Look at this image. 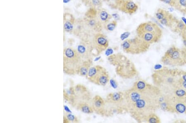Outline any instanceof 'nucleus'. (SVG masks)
<instances>
[{"label":"nucleus","mask_w":186,"mask_h":123,"mask_svg":"<svg viewBox=\"0 0 186 123\" xmlns=\"http://www.w3.org/2000/svg\"><path fill=\"white\" fill-rule=\"evenodd\" d=\"M108 60L110 64L116 67V73L121 78L131 79L136 76L137 70L134 64L122 54L110 55Z\"/></svg>","instance_id":"nucleus-1"},{"label":"nucleus","mask_w":186,"mask_h":123,"mask_svg":"<svg viewBox=\"0 0 186 123\" xmlns=\"http://www.w3.org/2000/svg\"><path fill=\"white\" fill-rule=\"evenodd\" d=\"M76 49L67 47L63 49V71L69 76L77 75L78 69L84 62Z\"/></svg>","instance_id":"nucleus-2"},{"label":"nucleus","mask_w":186,"mask_h":123,"mask_svg":"<svg viewBox=\"0 0 186 123\" xmlns=\"http://www.w3.org/2000/svg\"><path fill=\"white\" fill-rule=\"evenodd\" d=\"M150 44L145 42L138 36L123 41L121 47L125 53L131 55H138L147 52Z\"/></svg>","instance_id":"nucleus-3"},{"label":"nucleus","mask_w":186,"mask_h":123,"mask_svg":"<svg viewBox=\"0 0 186 123\" xmlns=\"http://www.w3.org/2000/svg\"><path fill=\"white\" fill-rule=\"evenodd\" d=\"M74 94L69 103L74 107L77 103L80 102H91L93 97L87 87L82 84H77L74 86Z\"/></svg>","instance_id":"nucleus-4"},{"label":"nucleus","mask_w":186,"mask_h":123,"mask_svg":"<svg viewBox=\"0 0 186 123\" xmlns=\"http://www.w3.org/2000/svg\"><path fill=\"white\" fill-rule=\"evenodd\" d=\"M92 43L94 56H98L106 50L109 46V41L107 36L100 32L94 35Z\"/></svg>","instance_id":"nucleus-5"},{"label":"nucleus","mask_w":186,"mask_h":123,"mask_svg":"<svg viewBox=\"0 0 186 123\" xmlns=\"http://www.w3.org/2000/svg\"><path fill=\"white\" fill-rule=\"evenodd\" d=\"M76 49L84 61L92 60L94 56L92 43L89 40L81 41L77 45Z\"/></svg>","instance_id":"nucleus-6"},{"label":"nucleus","mask_w":186,"mask_h":123,"mask_svg":"<svg viewBox=\"0 0 186 123\" xmlns=\"http://www.w3.org/2000/svg\"><path fill=\"white\" fill-rule=\"evenodd\" d=\"M116 4L119 10L127 14H134L138 9V5L132 0H116Z\"/></svg>","instance_id":"nucleus-7"},{"label":"nucleus","mask_w":186,"mask_h":123,"mask_svg":"<svg viewBox=\"0 0 186 123\" xmlns=\"http://www.w3.org/2000/svg\"><path fill=\"white\" fill-rule=\"evenodd\" d=\"M91 104L94 112L99 115L106 116V102L102 97L98 95L93 97Z\"/></svg>","instance_id":"nucleus-8"},{"label":"nucleus","mask_w":186,"mask_h":123,"mask_svg":"<svg viewBox=\"0 0 186 123\" xmlns=\"http://www.w3.org/2000/svg\"><path fill=\"white\" fill-rule=\"evenodd\" d=\"M142 32H151L162 36V31L159 27L154 23L148 22L141 24L137 29V33Z\"/></svg>","instance_id":"nucleus-9"},{"label":"nucleus","mask_w":186,"mask_h":123,"mask_svg":"<svg viewBox=\"0 0 186 123\" xmlns=\"http://www.w3.org/2000/svg\"><path fill=\"white\" fill-rule=\"evenodd\" d=\"M124 92H118L108 94L106 96L105 101L107 103L113 105H121L124 109Z\"/></svg>","instance_id":"nucleus-10"},{"label":"nucleus","mask_w":186,"mask_h":123,"mask_svg":"<svg viewBox=\"0 0 186 123\" xmlns=\"http://www.w3.org/2000/svg\"><path fill=\"white\" fill-rule=\"evenodd\" d=\"M164 56L171 59L175 65H180L182 63H185L183 59L182 53L174 47L169 49L165 53Z\"/></svg>","instance_id":"nucleus-11"},{"label":"nucleus","mask_w":186,"mask_h":123,"mask_svg":"<svg viewBox=\"0 0 186 123\" xmlns=\"http://www.w3.org/2000/svg\"><path fill=\"white\" fill-rule=\"evenodd\" d=\"M105 69L104 67L100 65L92 66L89 68L86 78L90 82L94 84L99 75Z\"/></svg>","instance_id":"nucleus-12"},{"label":"nucleus","mask_w":186,"mask_h":123,"mask_svg":"<svg viewBox=\"0 0 186 123\" xmlns=\"http://www.w3.org/2000/svg\"><path fill=\"white\" fill-rule=\"evenodd\" d=\"M137 34L140 38L149 44L157 42L161 37V35L151 32H140L137 33Z\"/></svg>","instance_id":"nucleus-13"},{"label":"nucleus","mask_w":186,"mask_h":123,"mask_svg":"<svg viewBox=\"0 0 186 123\" xmlns=\"http://www.w3.org/2000/svg\"><path fill=\"white\" fill-rule=\"evenodd\" d=\"M74 107L82 113L91 114L94 112L91 102L84 101L79 102L75 105Z\"/></svg>","instance_id":"nucleus-14"},{"label":"nucleus","mask_w":186,"mask_h":123,"mask_svg":"<svg viewBox=\"0 0 186 123\" xmlns=\"http://www.w3.org/2000/svg\"><path fill=\"white\" fill-rule=\"evenodd\" d=\"M112 18L111 15L106 10L100 9L97 12V19L101 24H105Z\"/></svg>","instance_id":"nucleus-15"},{"label":"nucleus","mask_w":186,"mask_h":123,"mask_svg":"<svg viewBox=\"0 0 186 123\" xmlns=\"http://www.w3.org/2000/svg\"><path fill=\"white\" fill-rule=\"evenodd\" d=\"M71 15L68 14L66 15V16H65L63 24L64 31L70 33L73 32L74 29L73 18Z\"/></svg>","instance_id":"nucleus-16"},{"label":"nucleus","mask_w":186,"mask_h":123,"mask_svg":"<svg viewBox=\"0 0 186 123\" xmlns=\"http://www.w3.org/2000/svg\"><path fill=\"white\" fill-rule=\"evenodd\" d=\"M110 80L109 74L105 69L98 77L95 84L99 86H104L109 82Z\"/></svg>","instance_id":"nucleus-17"},{"label":"nucleus","mask_w":186,"mask_h":123,"mask_svg":"<svg viewBox=\"0 0 186 123\" xmlns=\"http://www.w3.org/2000/svg\"><path fill=\"white\" fill-rule=\"evenodd\" d=\"M92 66V60L84 61L78 69L77 75L80 76L86 77L91 67Z\"/></svg>","instance_id":"nucleus-18"},{"label":"nucleus","mask_w":186,"mask_h":123,"mask_svg":"<svg viewBox=\"0 0 186 123\" xmlns=\"http://www.w3.org/2000/svg\"><path fill=\"white\" fill-rule=\"evenodd\" d=\"M149 85V83L142 79H139L134 83L132 88L137 91L142 92L147 89Z\"/></svg>","instance_id":"nucleus-19"},{"label":"nucleus","mask_w":186,"mask_h":123,"mask_svg":"<svg viewBox=\"0 0 186 123\" xmlns=\"http://www.w3.org/2000/svg\"><path fill=\"white\" fill-rule=\"evenodd\" d=\"M88 26L90 28L99 32L101 30V24L97 19L91 18L87 21Z\"/></svg>","instance_id":"nucleus-20"},{"label":"nucleus","mask_w":186,"mask_h":123,"mask_svg":"<svg viewBox=\"0 0 186 123\" xmlns=\"http://www.w3.org/2000/svg\"><path fill=\"white\" fill-rule=\"evenodd\" d=\"M173 96L177 98L186 100V90L179 86L174 90Z\"/></svg>","instance_id":"nucleus-21"},{"label":"nucleus","mask_w":186,"mask_h":123,"mask_svg":"<svg viewBox=\"0 0 186 123\" xmlns=\"http://www.w3.org/2000/svg\"><path fill=\"white\" fill-rule=\"evenodd\" d=\"M117 25V22L116 20H113L112 21L108 22L105 24L103 25L104 29L106 31L109 32H112L114 31L116 28Z\"/></svg>","instance_id":"nucleus-22"},{"label":"nucleus","mask_w":186,"mask_h":123,"mask_svg":"<svg viewBox=\"0 0 186 123\" xmlns=\"http://www.w3.org/2000/svg\"><path fill=\"white\" fill-rule=\"evenodd\" d=\"M145 122L150 123H159L161 122L159 117L154 113L149 114L146 118Z\"/></svg>","instance_id":"nucleus-23"},{"label":"nucleus","mask_w":186,"mask_h":123,"mask_svg":"<svg viewBox=\"0 0 186 123\" xmlns=\"http://www.w3.org/2000/svg\"><path fill=\"white\" fill-rule=\"evenodd\" d=\"M65 116L67 119L69 123H78L79 122V119L77 116L73 115L69 112H66L65 113Z\"/></svg>","instance_id":"nucleus-24"},{"label":"nucleus","mask_w":186,"mask_h":123,"mask_svg":"<svg viewBox=\"0 0 186 123\" xmlns=\"http://www.w3.org/2000/svg\"><path fill=\"white\" fill-rule=\"evenodd\" d=\"M168 14V13H167V12L166 11L160 9L158 10L155 13V17H156L157 19L160 21L166 16Z\"/></svg>","instance_id":"nucleus-25"},{"label":"nucleus","mask_w":186,"mask_h":123,"mask_svg":"<svg viewBox=\"0 0 186 123\" xmlns=\"http://www.w3.org/2000/svg\"><path fill=\"white\" fill-rule=\"evenodd\" d=\"M90 4L94 8H100L102 6L101 0H89Z\"/></svg>","instance_id":"nucleus-26"},{"label":"nucleus","mask_w":186,"mask_h":123,"mask_svg":"<svg viewBox=\"0 0 186 123\" xmlns=\"http://www.w3.org/2000/svg\"><path fill=\"white\" fill-rule=\"evenodd\" d=\"M159 22L162 24L166 26L169 25H170V17L168 15V14Z\"/></svg>","instance_id":"nucleus-27"},{"label":"nucleus","mask_w":186,"mask_h":123,"mask_svg":"<svg viewBox=\"0 0 186 123\" xmlns=\"http://www.w3.org/2000/svg\"><path fill=\"white\" fill-rule=\"evenodd\" d=\"M130 33L129 32H124L121 36V39L122 40L124 41L130 35Z\"/></svg>","instance_id":"nucleus-28"},{"label":"nucleus","mask_w":186,"mask_h":123,"mask_svg":"<svg viewBox=\"0 0 186 123\" xmlns=\"http://www.w3.org/2000/svg\"><path fill=\"white\" fill-rule=\"evenodd\" d=\"M179 79L182 81L186 82V72H181L179 73Z\"/></svg>","instance_id":"nucleus-29"},{"label":"nucleus","mask_w":186,"mask_h":123,"mask_svg":"<svg viewBox=\"0 0 186 123\" xmlns=\"http://www.w3.org/2000/svg\"><path fill=\"white\" fill-rule=\"evenodd\" d=\"M109 82L110 83V85H111L113 88H116L118 87V83L114 79H110V80Z\"/></svg>","instance_id":"nucleus-30"},{"label":"nucleus","mask_w":186,"mask_h":123,"mask_svg":"<svg viewBox=\"0 0 186 123\" xmlns=\"http://www.w3.org/2000/svg\"><path fill=\"white\" fill-rule=\"evenodd\" d=\"M112 17L115 20H120V16L117 13H113L111 15Z\"/></svg>","instance_id":"nucleus-31"},{"label":"nucleus","mask_w":186,"mask_h":123,"mask_svg":"<svg viewBox=\"0 0 186 123\" xmlns=\"http://www.w3.org/2000/svg\"><path fill=\"white\" fill-rule=\"evenodd\" d=\"M164 3L166 4H169V5H173V4H174L175 0H161Z\"/></svg>","instance_id":"nucleus-32"},{"label":"nucleus","mask_w":186,"mask_h":123,"mask_svg":"<svg viewBox=\"0 0 186 123\" xmlns=\"http://www.w3.org/2000/svg\"><path fill=\"white\" fill-rule=\"evenodd\" d=\"M179 4L183 7H186V0H178Z\"/></svg>","instance_id":"nucleus-33"},{"label":"nucleus","mask_w":186,"mask_h":123,"mask_svg":"<svg viewBox=\"0 0 186 123\" xmlns=\"http://www.w3.org/2000/svg\"><path fill=\"white\" fill-rule=\"evenodd\" d=\"M106 55L107 56H109V55H110V54H112V53H113V51L112 49L111 48H108L106 50Z\"/></svg>","instance_id":"nucleus-34"},{"label":"nucleus","mask_w":186,"mask_h":123,"mask_svg":"<svg viewBox=\"0 0 186 123\" xmlns=\"http://www.w3.org/2000/svg\"><path fill=\"white\" fill-rule=\"evenodd\" d=\"M183 59L185 63H186V53L183 56Z\"/></svg>","instance_id":"nucleus-35"},{"label":"nucleus","mask_w":186,"mask_h":123,"mask_svg":"<svg viewBox=\"0 0 186 123\" xmlns=\"http://www.w3.org/2000/svg\"><path fill=\"white\" fill-rule=\"evenodd\" d=\"M71 0H63V3L65 4H68L70 1Z\"/></svg>","instance_id":"nucleus-36"}]
</instances>
